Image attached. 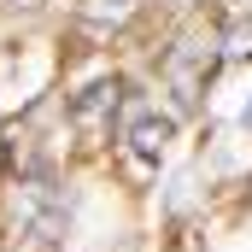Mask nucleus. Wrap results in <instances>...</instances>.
<instances>
[{"label": "nucleus", "mask_w": 252, "mask_h": 252, "mask_svg": "<svg viewBox=\"0 0 252 252\" xmlns=\"http://www.w3.org/2000/svg\"><path fill=\"white\" fill-rule=\"evenodd\" d=\"M118 141H124V153L135 164H158L164 147L176 141V118L158 112L153 100H124V112H118Z\"/></svg>", "instance_id": "obj_1"}, {"label": "nucleus", "mask_w": 252, "mask_h": 252, "mask_svg": "<svg viewBox=\"0 0 252 252\" xmlns=\"http://www.w3.org/2000/svg\"><path fill=\"white\" fill-rule=\"evenodd\" d=\"M217 70V35H199L188 30L170 53H164V82L176 88V100H182V112L199 106V94H205V76Z\"/></svg>", "instance_id": "obj_2"}, {"label": "nucleus", "mask_w": 252, "mask_h": 252, "mask_svg": "<svg viewBox=\"0 0 252 252\" xmlns=\"http://www.w3.org/2000/svg\"><path fill=\"white\" fill-rule=\"evenodd\" d=\"M124 112V82L118 76H100V82H88L76 100H70V118L76 124H106V118H118Z\"/></svg>", "instance_id": "obj_3"}, {"label": "nucleus", "mask_w": 252, "mask_h": 252, "mask_svg": "<svg viewBox=\"0 0 252 252\" xmlns=\"http://www.w3.org/2000/svg\"><path fill=\"white\" fill-rule=\"evenodd\" d=\"M217 59H229V64L252 59V12H241V18H229V24L217 30Z\"/></svg>", "instance_id": "obj_4"}, {"label": "nucleus", "mask_w": 252, "mask_h": 252, "mask_svg": "<svg viewBox=\"0 0 252 252\" xmlns=\"http://www.w3.org/2000/svg\"><path fill=\"white\" fill-rule=\"evenodd\" d=\"M76 18L94 24V30H124L129 18H135V0H82Z\"/></svg>", "instance_id": "obj_5"}, {"label": "nucleus", "mask_w": 252, "mask_h": 252, "mask_svg": "<svg viewBox=\"0 0 252 252\" xmlns=\"http://www.w3.org/2000/svg\"><path fill=\"white\" fill-rule=\"evenodd\" d=\"M6 6H18V12H35V6H47V0H6Z\"/></svg>", "instance_id": "obj_6"}, {"label": "nucleus", "mask_w": 252, "mask_h": 252, "mask_svg": "<svg viewBox=\"0 0 252 252\" xmlns=\"http://www.w3.org/2000/svg\"><path fill=\"white\" fill-rule=\"evenodd\" d=\"M241 124H247V129H252V100H247V112H241Z\"/></svg>", "instance_id": "obj_7"}]
</instances>
